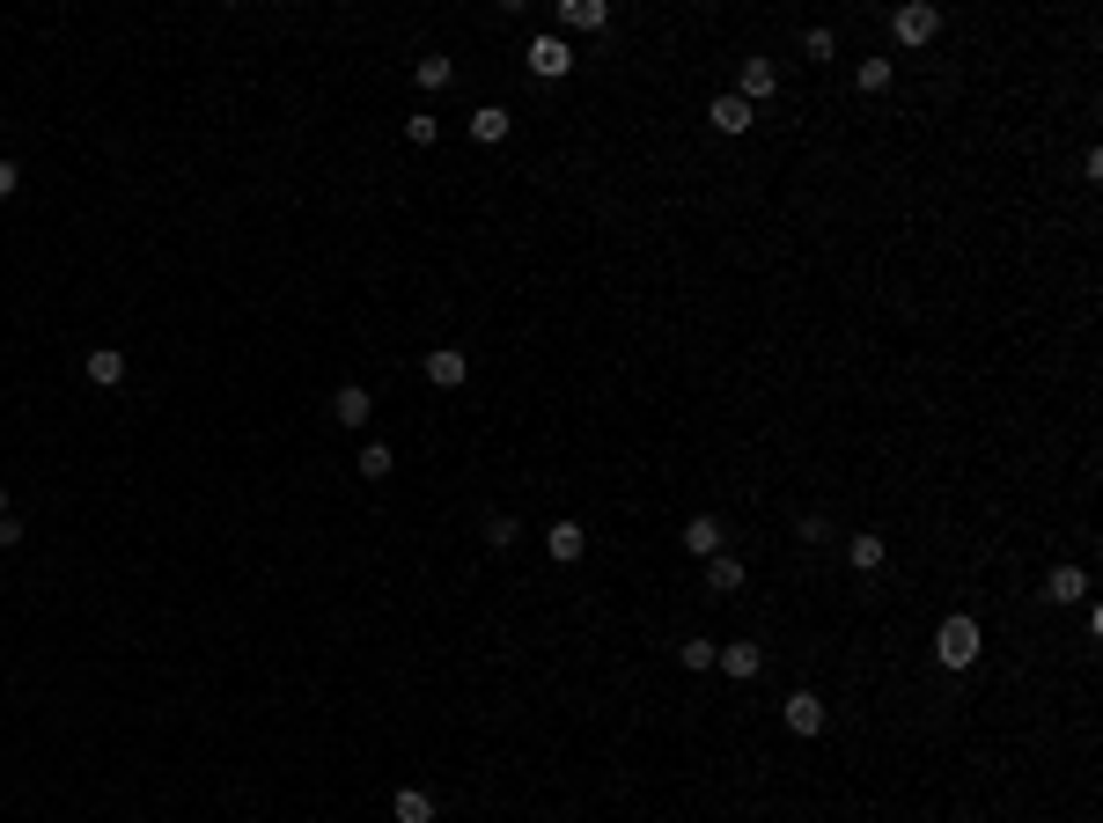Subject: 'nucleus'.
<instances>
[{
    "mask_svg": "<svg viewBox=\"0 0 1103 823\" xmlns=\"http://www.w3.org/2000/svg\"><path fill=\"white\" fill-rule=\"evenodd\" d=\"M979 647H986V632H979V618H964V610L934 625V662H942V669H971Z\"/></svg>",
    "mask_w": 1103,
    "mask_h": 823,
    "instance_id": "f257e3e1",
    "label": "nucleus"
},
{
    "mask_svg": "<svg viewBox=\"0 0 1103 823\" xmlns=\"http://www.w3.org/2000/svg\"><path fill=\"white\" fill-rule=\"evenodd\" d=\"M890 30H898V45H927L934 30H942V8H934V0H912V8L890 15Z\"/></svg>",
    "mask_w": 1103,
    "mask_h": 823,
    "instance_id": "f03ea898",
    "label": "nucleus"
},
{
    "mask_svg": "<svg viewBox=\"0 0 1103 823\" xmlns=\"http://www.w3.org/2000/svg\"><path fill=\"white\" fill-rule=\"evenodd\" d=\"M427 383L435 390H464L471 383V353L464 346H435V353H427Z\"/></svg>",
    "mask_w": 1103,
    "mask_h": 823,
    "instance_id": "7ed1b4c3",
    "label": "nucleus"
},
{
    "mask_svg": "<svg viewBox=\"0 0 1103 823\" xmlns=\"http://www.w3.org/2000/svg\"><path fill=\"white\" fill-rule=\"evenodd\" d=\"M780 721L795 728V735H824V721H832V713H824V699H817V691H787V699H780Z\"/></svg>",
    "mask_w": 1103,
    "mask_h": 823,
    "instance_id": "20e7f679",
    "label": "nucleus"
},
{
    "mask_svg": "<svg viewBox=\"0 0 1103 823\" xmlns=\"http://www.w3.org/2000/svg\"><path fill=\"white\" fill-rule=\"evenodd\" d=\"M773 89H780V67H773V59H743V74H735V97L758 111V103H773Z\"/></svg>",
    "mask_w": 1103,
    "mask_h": 823,
    "instance_id": "39448f33",
    "label": "nucleus"
},
{
    "mask_svg": "<svg viewBox=\"0 0 1103 823\" xmlns=\"http://www.w3.org/2000/svg\"><path fill=\"white\" fill-rule=\"evenodd\" d=\"M530 74H538V81H566V74H574L566 37H530Z\"/></svg>",
    "mask_w": 1103,
    "mask_h": 823,
    "instance_id": "423d86ee",
    "label": "nucleus"
},
{
    "mask_svg": "<svg viewBox=\"0 0 1103 823\" xmlns=\"http://www.w3.org/2000/svg\"><path fill=\"white\" fill-rule=\"evenodd\" d=\"M713 669H729L735 684H751V677L765 669V647H758V640H729V647L713 654Z\"/></svg>",
    "mask_w": 1103,
    "mask_h": 823,
    "instance_id": "0eeeda50",
    "label": "nucleus"
},
{
    "mask_svg": "<svg viewBox=\"0 0 1103 823\" xmlns=\"http://www.w3.org/2000/svg\"><path fill=\"white\" fill-rule=\"evenodd\" d=\"M331 419H339L346 435H353V427H368V419H375V397H368L361 383H346V390H331Z\"/></svg>",
    "mask_w": 1103,
    "mask_h": 823,
    "instance_id": "6e6552de",
    "label": "nucleus"
},
{
    "mask_svg": "<svg viewBox=\"0 0 1103 823\" xmlns=\"http://www.w3.org/2000/svg\"><path fill=\"white\" fill-rule=\"evenodd\" d=\"M707 125L735 140V133H751V125H758V111H751L743 97H713V103H707Z\"/></svg>",
    "mask_w": 1103,
    "mask_h": 823,
    "instance_id": "1a4fd4ad",
    "label": "nucleus"
},
{
    "mask_svg": "<svg viewBox=\"0 0 1103 823\" xmlns=\"http://www.w3.org/2000/svg\"><path fill=\"white\" fill-rule=\"evenodd\" d=\"M560 23L582 30V37H596V30L611 23V0H560Z\"/></svg>",
    "mask_w": 1103,
    "mask_h": 823,
    "instance_id": "9d476101",
    "label": "nucleus"
},
{
    "mask_svg": "<svg viewBox=\"0 0 1103 823\" xmlns=\"http://www.w3.org/2000/svg\"><path fill=\"white\" fill-rule=\"evenodd\" d=\"M846 559H854V574H882L890 544H882V530H854V537H846Z\"/></svg>",
    "mask_w": 1103,
    "mask_h": 823,
    "instance_id": "9b49d317",
    "label": "nucleus"
},
{
    "mask_svg": "<svg viewBox=\"0 0 1103 823\" xmlns=\"http://www.w3.org/2000/svg\"><path fill=\"white\" fill-rule=\"evenodd\" d=\"M1089 596V566H1053L1045 574V604H1081Z\"/></svg>",
    "mask_w": 1103,
    "mask_h": 823,
    "instance_id": "f8f14e48",
    "label": "nucleus"
},
{
    "mask_svg": "<svg viewBox=\"0 0 1103 823\" xmlns=\"http://www.w3.org/2000/svg\"><path fill=\"white\" fill-rule=\"evenodd\" d=\"M721 537H729V530H721V515H691V522H685V552L691 559H713V552H721Z\"/></svg>",
    "mask_w": 1103,
    "mask_h": 823,
    "instance_id": "ddd939ff",
    "label": "nucleus"
},
{
    "mask_svg": "<svg viewBox=\"0 0 1103 823\" xmlns=\"http://www.w3.org/2000/svg\"><path fill=\"white\" fill-rule=\"evenodd\" d=\"M544 552L560 559V566H574V559L588 552V530L582 522H552V530H544Z\"/></svg>",
    "mask_w": 1103,
    "mask_h": 823,
    "instance_id": "4468645a",
    "label": "nucleus"
},
{
    "mask_svg": "<svg viewBox=\"0 0 1103 823\" xmlns=\"http://www.w3.org/2000/svg\"><path fill=\"white\" fill-rule=\"evenodd\" d=\"M413 81L435 97V89H449V81H457V59H449V52H419V59H413Z\"/></svg>",
    "mask_w": 1103,
    "mask_h": 823,
    "instance_id": "2eb2a0df",
    "label": "nucleus"
},
{
    "mask_svg": "<svg viewBox=\"0 0 1103 823\" xmlns=\"http://www.w3.org/2000/svg\"><path fill=\"white\" fill-rule=\"evenodd\" d=\"M515 133V111H500V103H486V111H471V140H486V147H500Z\"/></svg>",
    "mask_w": 1103,
    "mask_h": 823,
    "instance_id": "dca6fc26",
    "label": "nucleus"
},
{
    "mask_svg": "<svg viewBox=\"0 0 1103 823\" xmlns=\"http://www.w3.org/2000/svg\"><path fill=\"white\" fill-rule=\"evenodd\" d=\"M81 368H89V383H97V390H119L125 383V353H119V346H97Z\"/></svg>",
    "mask_w": 1103,
    "mask_h": 823,
    "instance_id": "f3484780",
    "label": "nucleus"
},
{
    "mask_svg": "<svg viewBox=\"0 0 1103 823\" xmlns=\"http://www.w3.org/2000/svg\"><path fill=\"white\" fill-rule=\"evenodd\" d=\"M391 816H397V823H435V794H427V787H397V794H391Z\"/></svg>",
    "mask_w": 1103,
    "mask_h": 823,
    "instance_id": "a211bd4d",
    "label": "nucleus"
},
{
    "mask_svg": "<svg viewBox=\"0 0 1103 823\" xmlns=\"http://www.w3.org/2000/svg\"><path fill=\"white\" fill-rule=\"evenodd\" d=\"M707 588H713V596H735V588H743V559L713 552V559H707Z\"/></svg>",
    "mask_w": 1103,
    "mask_h": 823,
    "instance_id": "6ab92c4d",
    "label": "nucleus"
},
{
    "mask_svg": "<svg viewBox=\"0 0 1103 823\" xmlns=\"http://www.w3.org/2000/svg\"><path fill=\"white\" fill-rule=\"evenodd\" d=\"M391 471H397L391 441H368V449H361V478H368V485H383V478H391Z\"/></svg>",
    "mask_w": 1103,
    "mask_h": 823,
    "instance_id": "aec40b11",
    "label": "nucleus"
},
{
    "mask_svg": "<svg viewBox=\"0 0 1103 823\" xmlns=\"http://www.w3.org/2000/svg\"><path fill=\"white\" fill-rule=\"evenodd\" d=\"M854 89H860V97H882V89H890V59H860Z\"/></svg>",
    "mask_w": 1103,
    "mask_h": 823,
    "instance_id": "412c9836",
    "label": "nucleus"
},
{
    "mask_svg": "<svg viewBox=\"0 0 1103 823\" xmlns=\"http://www.w3.org/2000/svg\"><path fill=\"white\" fill-rule=\"evenodd\" d=\"M515 537H522V522H515V515H486V544H493V552H508Z\"/></svg>",
    "mask_w": 1103,
    "mask_h": 823,
    "instance_id": "4be33fe9",
    "label": "nucleus"
},
{
    "mask_svg": "<svg viewBox=\"0 0 1103 823\" xmlns=\"http://www.w3.org/2000/svg\"><path fill=\"white\" fill-rule=\"evenodd\" d=\"M713 654H721L713 640H685V647H677V662H685L691 677H699V669H713Z\"/></svg>",
    "mask_w": 1103,
    "mask_h": 823,
    "instance_id": "5701e85b",
    "label": "nucleus"
},
{
    "mask_svg": "<svg viewBox=\"0 0 1103 823\" xmlns=\"http://www.w3.org/2000/svg\"><path fill=\"white\" fill-rule=\"evenodd\" d=\"M405 140H413V147H435V140H441V119L413 111V119H405Z\"/></svg>",
    "mask_w": 1103,
    "mask_h": 823,
    "instance_id": "b1692460",
    "label": "nucleus"
},
{
    "mask_svg": "<svg viewBox=\"0 0 1103 823\" xmlns=\"http://www.w3.org/2000/svg\"><path fill=\"white\" fill-rule=\"evenodd\" d=\"M802 52H809V59H817V67H824V59H832V30H802Z\"/></svg>",
    "mask_w": 1103,
    "mask_h": 823,
    "instance_id": "393cba45",
    "label": "nucleus"
},
{
    "mask_svg": "<svg viewBox=\"0 0 1103 823\" xmlns=\"http://www.w3.org/2000/svg\"><path fill=\"white\" fill-rule=\"evenodd\" d=\"M824 530H832L824 515H802V522H795V544H824Z\"/></svg>",
    "mask_w": 1103,
    "mask_h": 823,
    "instance_id": "a878e982",
    "label": "nucleus"
},
{
    "mask_svg": "<svg viewBox=\"0 0 1103 823\" xmlns=\"http://www.w3.org/2000/svg\"><path fill=\"white\" fill-rule=\"evenodd\" d=\"M15 544H23V522H15V515H0V552H15Z\"/></svg>",
    "mask_w": 1103,
    "mask_h": 823,
    "instance_id": "bb28decb",
    "label": "nucleus"
},
{
    "mask_svg": "<svg viewBox=\"0 0 1103 823\" xmlns=\"http://www.w3.org/2000/svg\"><path fill=\"white\" fill-rule=\"evenodd\" d=\"M15 184H23V170H15V162L0 155V199H15Z\"/></svg>",
    "mask_w": 1103,
    "mask_h": 823,
    "instance_id": "cd10ccee",
    "label": "nucleus"
},
{
    "mask_svg": "<svg viewBox=\"0 0 1103 823\" xmlns=\"http://www.w3.org/2000/svg\"><path fill=\"white\" fill-rule=\"evenodd\" d=\"M0 515H8V485H0Z\"/></svg>",
    "mask_w": 1103,
    "mask_h": 823,
    "instance_id": "c85d7f7f",
    "label": "nucleus"
}]
</instances>
